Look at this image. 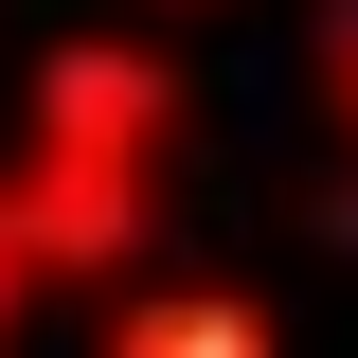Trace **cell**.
Here are the masks:
<instances>
[{
	"mask_svg": "<svg viewBox=\"0 0 358 358\" xmlns=\"http://www.w3.org/2000/svg\"><path fill=\"white\" fill-rule=\"evenodd\" d=\"M179 143H197V90L143 36H54L36 90H18V143H0V358L18 322L72 305V287H126L162 251Z\"/></svg>",
	"mask_w": 358,
	"mask_h": 358,
	"instance_id": "6da1fadb",
	"label": "cell"
},
{
	"mask_svg": "<svg viewBox=\"0 0 358 358\" xmlns=\"http://www.w3.org/2000/svg\"><path fill=\"white\" fill-rule=\"evenodd\" d=\"M90 358H287V322L233 268H126L108 322H90Z\"/></svg>",
	"mask_w": 358,
	"mask_h": 358,
	"instance_id": "7a4b0ae2",
	"label": "cell"
},
{
	"mask_svg": "<svg viewBox=\"0 0 358 358\" xmlns=\"http://www.w3.org/2000/svg\"><path fill=\"white\" fill-rule=\"evenodd\" d=\"M305 108H322V143H341V179H358V0H322V36H305Z\"/></svg>",
	"mask_w": 358,
	"mask_h": 358,
	"instance_id": "3957f363",
	"label": "cell"
},
{
	"mask_svg": "<svg viewBox=\"0 0 358 358\" xmlns=\"http://www.w3.org/2000/svg\"><path fill=\"white\" fill-rule=\"evenodd\" d=\"M162 18H179V0H162Z\"/></svg>",
	"mask_w": 358,
	"mask_h": 358,
	"instance_id": "277c9868",
	"label": "cell"
}]
</instances>
